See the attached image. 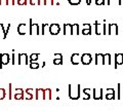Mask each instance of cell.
Instances as JSON below:
<instances>
[{"instance_id":"7c38bea8","label":"cell","mask_w":123,"mask_h":111,"mask_svg":"<svg viewBox=\"0 0 123 111\" xmlns=\"http://www.w3.org/2000/svg\"><path fill=\"white\" fill-rule=\"evenodd\" d=\"M17 30H18V33L20 34V35H25V34L27 33V26H26V24L21 23V24L18 26Z\"/></svg>"},{"instance_id":"ba28073f","label":"cell","mask_w":123,"mask_h":111,"mask_svg":"<svg viewBox=\"0 0 123 111\" xmlns=\"http://www.w3.org/2000/svg\"><path fill=\"white\" fill-rule=\"evenodd\" d=\"M92 62V56L90 53H83L81 56V63L83 65H89Z\"/></svg>"},{"instance_id":"5b68a950","label":"cell","mask_w":123,"mask_h":111,"mask_svg":"<svg viewBox=\"0 0 123 111\" xmlns=\"http://www.w3.org/2000/svg\"><path fill=\"white\" fill-rule=\"evenodd\" d=\"M103 93H104L103 89H93L92 90V97H93L94 100H102L104 98Z\"/></svg>"},{"instance_id":"ffe728a7","label":"cell","mask_w":123,"mask_h":111,"mask_svg":"<svg viewBox=\"0 0 123 111\" xmlns=\"http://www.w3.org/2000/svg\"><path fill=\"white\" fill-rule=\"evenodd\" d=\"M79 32V25L78 24H73L72 27V35H78Z\"/></svg>"},{"instance_id":"1f68e13d","label":"cell","mask_w":123,"mask_h":111,"mask_svg":"<svg viewBox=\"0 0 123 111\" xmlns=\"http://www.w3.org/2000/svg\"><path fill=\"white\" fill-rule=\"evenodd\" d=\"M53 64L55 65H62L63 64V59H55L53 60Z\"/></svg>"},{"instance_id":"8d00e7d4","label":"cell","mask_w":123,"mask_h":111,"mask_svg":"<svg viewBox=\"0 0 123 111\" xmlns=\"http://www.w3.org/2000/svg\"><path fill=\"white\" fill-rule=\"evenodd\" d=\"M107 94H115V90L114 89H107L105 95H107Z\"/></svg>"},{"instance_id":"8992f818","label":"cell","mask_w":123,"mask_h":111,"mask_svg":"<svg viewBox=\"0 0 123 111\" xmlns=\"http://www.w3.org/2000/svg\"><path fill=\"white\" fill-rule=\"evenodd\" d=\"M61 31V28H60V25L59 24H55V23H52L50 24V27H49V33L51 35H57Z\"/></svg>"},{"instance_id":"836d02e7","label":"cell","mask_w":123,"mask_h":111,"mask_svg":"<svg viewBox=\"0 0 123 111\" xmlns=\"http://www.w3.org/2000/svg\"><path fill=\"white\" fill-rule=\"evenodd\" d=\"M17 4L18 5H26L27 4V0H18Z\"/></svg>"},{"instance_id":"4316f807","label":"cell","mask_w":123,"mask_h":111,"mask_svg":"<svg viewBox=\"0 0 123 111\" xmlns=\"http://www.w3.org/2000/svg\"><path fill=\"white\" fill-rule=\"evenodd\" d=\"M13 98L15 100H24V94H14Z\"/></svg>"},{"instance_id":"4dcf8cb0","label":"cell","mask_w":123,"mask_h":111,"mask_svg":"<svg viewBox=\"0 0 123 111\" xmlns=\"http://www.w3.org/2000/svg\"><path fill=\"white\" fill-rule=\"evenodd\" d=\"M82 34L83 35H90L91 29H82Z\"/></svg>"},{"instance_id":"7402d4cb","label":"cell","mask_w":123,"mask_h":111,"mask_svg":"<svg viewBox=\"0 0 123 111\" xmlns=\"http://www.w3.org/2000/svg\"><path fill=\"white\" fill-rule=\"evenodd\" d=\"M39 58V53H32L30 56V62H36Z\"/></svg>"},{"instance_id":"f546056e","label":"cell","mask_w":123,"mask_h":111,"mask_svg":"<svg viewBox=\"0 0 123 111\" xmlns=\"http://www.w3.org/2000/svg\"><path fill=\"white\" fill-rule=\"evenodd\" d=\"M105 98L107 100H115V94H107L105 95Z\"/></svg>"},{"instance_id":"60d3db41","label":"cell","mask_w":123,"mask_h":111,"mask_svg":"<svg viewBox=\"0 0 123 111\" xmlns=\"http://www.w3.org/2000/svg\"><path fill=\"white\" fill-rule=\"evenodd\" d=\"M119 5H123V0H119Z\"/></svg>"},{"instance_id":"d6986e66","label":"cell","mask_w":123,"mask_h":111,"mask_svg":"<svg viewBox=\"0 0 123 111\" xmlns=\"http://www.w3.org/2000/svg\"><path fill=\"white\" fill-rule=\"evenodd\" d=\"M51 99V90L44 89V99L43 100H50Z\"/></svg>"},{"instance_id":"7bdbcfd3","label":"cell","mask_w":123,"mask_h":111,"mask_svg":"<svg viewBox=\"0 0 123 111\" xmlns=\"http://www.w3.org/2000/svg\"><path fill=\"white\" fill-rule=\"evenodd\" d=\"M110 3H111L110 0H107V4H108V5H110Z\"/></svg>"},{"instance_id":"2e32d148","label":"cell","mask_w":123,"mask_h":111,"mask_svg":"<svg viewBox=\"0 0 123 111\" xmlns=\"http://www.w3.org/2000/svg\"><path fill=\"white\" fill-rule=\"evenodd\" d=\"M112 63V56L110 53L104 55V65H111Z\"/></svg>"},{"instance_id":"ac0fdd59","label":"cell","mask_w":123,"mask_h":111,"mask_svg":"<svg viewBox=\"0 0 123 111\" xmlns=\"http://www.w3.org/2000/svg\"><path fill=\"white\" fill-rule=\"evenodd\" d=\"M82 95L84 100H89L90 99V90L89 89H83L82 90Z\"/></svg>"},{"instance_id":"d6a6232c","label":"cell","mask_w":123,"mask_h":111,"mask_svg":"<svg viewBox=\"0 0 123 111\" xmlns=\"http://www.w3.org/2000/svg\"><path fill=\"white\" fill-rule=\"evenodd\" d=\"M53 3H55V2H53V0H44V1H43L44 5H52Z\"/></svg>"},{"instance_id":"484cf974","label":"cell","mask_w":123,"mask_h":111,"mask_svg":"<svg viewBox=\"0 0 123 111\" xmlns=\"http://www.w3.org/2000/svg\"><path fill=\"white\" fill-rule=\"evenodd\" d=\"M30 68L31 69H38L39 68V64H38L37 62H30Z\"/></svg>"},{"instance_id":"e0dca14e","label":"cell","mask_w":123,"mask_h":111,"mask_svg":"<svg viewBox=\"0 0 123 111\" xmlns=\"http://www.w3.org/2000/svg\"><path fill=\"white\" fill-rule=\"evenodd\" d=\"M49 27H50V25L49 24H46V23H43V24L41 25V28H42V31H41V34L42 35H45L46 33H49Z\"/></svg>"},{"instance_id":"e575fe53","label":"cell","mask_w":123,"mask_h":111,"mask_svg":"<svg viewBox=\"0 0 123 111\" xmlns=\"http://www.w3.org/2000/svg\"><path fill=\"white\" fill-rule=\"evenodd\" d=\"M82 29H91V25L88 23H84L82 24Z\"/></svg>"},{"instance_id":"30bf717a","label":"cell","mask_w":123,"mask_h":111,"mask_svg":"<svg viewBox=\"0 0 123 111\" xmlns=\"http://www.w3.org/2000/svg\"><path fill=\"white\" fill-rule=\"evenodd\" d=\"M71 63L73 65H78L81 63V56L79 53H73L71 56Z\"/></svg>"},{"instance_id":"d4e9b609","label":"cell","mask_w":123,"mask_h":111,"mask_svg":"<svg viewBox=\"0 0 123 111\" xmlns=\"http://www.w3.org/2000/svg\"><path fill=\"white\" fill-rule=\"evenodd\" d=\"M71 5H79L82 0H68Z\"/></svg>"},{"instance_id":"f1b7e54d","label":"cell","mask_w":123,"mask_h":111,"mask_svg":"<svg viewBox=\"0 0 123 111\" xmlns=\"http://www.w3.org/2000/svg\"><path fill=\"white\" fill-rule=\"evenodd\" d=\"M11 87H12V85H11V83H9V85H8V98H9V99H12V98H13L12 93H11V91H12V89H11Z\"/></svg>"},{"instance_id":"44dd1931","label":"cell","mask_w":123,"mask_h":111,"mask_svg":"<svg viewBox=\"0 0 123 111\" xmlns=\"http://www.w3.org/2000/svg\"><path fill=\"white\" fill-rule=\"evenodd\" d=\"M18 55H14V53H12L11 55V64L12 65H15V64H18Z\"/></svg>"},{"instance_id":"83f0119b","label":"cell","mask_w":123,"mask_h":111,"mask_svg":"<svg viewBox=\"0 0 123 111\" xmlns=\"http://www.w3.org/2000/svg\"><path fill=\"white\" fill-rule=\"evenodd\" d=\"M6 96V91L4 89H0V100H3Z\"/></svg>"},{"instance_id":"277c9868","label":"cell","mask_w":123,"mask_h":111,"mask_svg":"<svg viewBox=\"0 0 123 111\" xmlns=\"http://www.w3.org/2000/svg\"><path fill=\"white\" fill-rule=\"evenodd\" d=\"M108 34L109 35H118V25L117 24H108Z\"/></svg>"},{"instance_id":"f35d334b","label":"cell","mask_w":123,"mask_h":111,"mask_svg":"<svg viewBox=\"0 0 123 111\" xmlns=\"http://www.w3.org/2000/svg\"><path fill=\"white\" fill-rule=\"evenodd\" d=\"M55 59H63L62 53H55Z\"/></svg>"},{"instance_id":"cb8c5ba5","label":"cell","mask_w":123,"mask_h":111,"mask_svg":"<svg viewBox=\"0 0 123 111\" xmlns=\"http://www.w3.org/2000/svg\"><path fill=\"white\" fill-rule=\"evenodd\" d=\"M24 99H26V100H33V95H31L30 93H28V91H25V93H24Z\"/></svg>"},{"instance_id":"7a4b0ae2","label":"cell","mask_w":123,"mask_h":111,"mask_svg":"<svg viewBox=\"0 0 123 111\" xmlns=\"http://www.w3.org/2000/svg\"><path fill=\"white\" fill-rule=\"evenodd\" d=\"M29 33L31 35H38L40 34L39 31V25L37 23H33V20L30 19V28H29Z\"/></svg>"},{"instance_id":"4fadbf2b","label":"cell","mask_w":123,"mask_h":111,"mask_svg":"<svg viewBox=\"0 0 123 111\" xmlns=\"http://www.w3.org/2000/svg\"><path fill=\"white\" fill-rule=\"evenodd\" d=\"M72 27H73V24H67L64 25V35H70L72 34Z\"/></svg>"},{"instance_id":"d590c367","label":"cell","mask_w":123,"mask_h":111,"mask_svg":"<svg viewBox=\"0 0 123 111\" xmlns=\"http://www.w3.org/2000/svg\"><path fill=\"white\" fill-rule=\"evenodd\" d=\"M95 4L97 5H104L105 4V0H95Z\"/></svg>"},{"instance_id":"5bb4252c","label":"cell","mask_w":123,"mask_h":111,"mask_svg":"<svg viewBox=\"0 0 123 111\" xmlns=\"http://www.w3.org/2000/svg\"><path fill=\"white\" fill-rule=\"evenodd\" d=\"M44 99V89H37L35 91V99L39 100V99Z\"/></svg>"},{"instance_id":"74e56055","label":"cell","mask_w":123,"mask_h":111,"mask_svg":"<svg viewBox=\"0 0 123 111\" xmlns=\"http://www.w3.org/2000/svg\"><path fill=\"white\" fill-rule=\"evenodd\" d=\"M0 5H8V0H0Z\"/></svg>"},{"instance_id":"52a82bcc","label":"cell","mask_w":123,"mask_h":111,"mask_svg":"<svg viewBox=\"0 0 123 111\" xmlns=\"http://www.w3.org/2000/svg\"><path fill=\"white\" fill-rule=\"evenodd\" d=\"M104 26L105 24H101L98 21L94 22V31L97 35H101V34H104Z\"/></svg>"},{"instance_id":"8fae6325","label":"cell","mask_w":123,"mask_h":111,"mask_svg":"<svg viewBox=\"0 0 123 111\" xmlns=\"http://www.w3.org/2000/svg\"><path fill=\"white\" fill-rule=\"evenodd\" d=\"M123 64V53H116L115 55V68H118L119 65Z\"/></svg>"},{"instance_id":"9a60e30c","label":"cell","mask_w":123,"mask_h":111,"mask_svg":"<svg viewBox=\"0 0 123 111\" xmlns=\"http://www.w3.org/2000/svg\"><path fill=\"white\" fill-rule=\"evenodd\" d=\"M95 64L104 65V55H102V53H95Z\"/></svg>"},{"instance_id":"603a6c76","label":"cell","mask_w":123,"mask_h":111,"mask_svg":"<svg viewBox=\"0 0 123 111\" xmlns=\"http://www.w3.org/2000/svg\"><path fill=\"white\" fill-rule=\"evenodd\" d=\"M121 85H120V83H118V85H117V99H118V100H120V99H121Z\"/></svg>"},{"instance_id":"9c48e42d","label":"cell","mask_w":123,"mask_h":111,"mask_svg":"<svg viewBox=\"0 0 123 111\" xmlns=\"http://www.w3.org/2000/svg\"><path fill=\"white\" fill-rule=\"evenodd\" d=\"M24 64H29L28 56H27V53H18V65H24Z\"/></svg>"},{"instance_id":"ab89813d","label":"cell","mask_w":123,"mask_h":111,"mask_svg":"<svg viewBox=\"0 0 123 111\" xmlns=\"http://www.w3.org/2000/svg\"><path fill=\"white\" fill-rule=\"evenodd\" d=\"M14 4H15L14 0H8V5H14Z\"/></svg>"},{"instance_id":"6da1fadb","label":"cell","mask_w":123,"mask_h":111,"mask_svg":"<svg viewBox=\"0 0 123 111\" xmlns=\"http://www.w3.org/2000/svg\"><path fill=\"white\" fill-rule=\"evenodd\" d=\"M68 87H69V98L71 100H78L81 97V85H77L75 89L71 85H69Z\"/></svg>"},{"instance_id":"3957f363","label":"cell","mask_w":123,"mask_h":111,"mask_svg":"<svg viewBox=\"0 0 123 111\" xmlns=\"http://www.w3.org/2000/svg\"><path fill=\"white\" fill-rule=\"evenodd\" d=\"M10 57L8 53H1L0 55V68H3L4 65H8V63L10 62Z\"/></svg>"},{"instance_id":"b9f144b4","label":"cell","mask_w":123,"mask_h":111,"mask_svg":"<svg viewBox=\"0 0 123 111\" xmlns=\"http://www.w3.org/2000/svg\"><path fill=\"white\" fill-rule=\"evenodd\" d=\"M45 64H46V63H45V62H43V63H42V65H41V67H42V68L45 67Z\"/></svg>"}]
</instances>
